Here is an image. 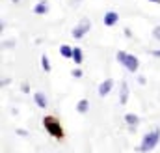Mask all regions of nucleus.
<instances>
[{
    "mask_svg": "<svg viewBox=\"0 0 160 153\" xmlns=\"http://www.w3.org/2000/svg\"><path fill=\"white\" fill-rule=\"evenodd\" d=\"M158 142H160V127H155V129H151L149 133H145V135H143L142 144L138 146V151H140V153L153 151V150L158 146Z\"/></svg>",
    "mask_w": 160,
    "mask_h": 153,
    "instance_id": "obj_1",
    "label": "nucleus"
},
{
    "mask_svg": "<svg viewBox=\"0 0 160 153\" xmlns=\"http://www.w3.org/2000/svg\"><path fill=\"white\" fill-rule=\"evenodd\" d=\"M43 125H45V131L52 136V138H56V140H63V127H62V123L58 121V118H54V116H45L43 118Z\"/></svg>",
    "mask_w": 160,
    "mask_h": 153,
    "instance_id": "obj_2",
    "label": "nucleus"
},
{
    "mask_svg": "<svg viewBox=\"0 0 160 153\" xmlns=\"http://www.w3.org/2000/svg\"><path fill=\"white\" fill-rule=\"evenodd\" d=\"M89 30H91V21H89L88 17H82L78 23L75 24V28L71 30V36H73L75 39H82Z\"/></svg>",
    "mask_w": 160,
    "mask_h": 153,
    "instance_id": "obj_3",
    "label": "nucleus"
},
{
    "mask_svg": "<svg viewBox=\"0 0 160 153\" xmlns=\"http://www.w3.org/2000/svg\"><path fill=\"white\" fill-rule=\"evenodd\" d=\"M138 66H140V60H138L134 54H128V52H127V58H125V62H123V67H125L127 71H130V73H136V71H138Z\"/></svg>",
    "mask_w": 160,
    "mask_h": 153,
    "instance_id": "obj_4",
    "label": "nucleus"
},
{
    "mask_svg": "<svg viewBox=\"0 0 160 153\" xmlns=\"http://www.w3.org/2000/svg\"><path fill=\"white\" fill-rule=\"evenodd\" d=\"M112 88H114V80H112V78H104V80L99 84V88H97L99 97H106V95L112 92Z\"/></svg>",
    "mask_w": 160,
    "mask_h": 153,
    "instance_id": "obj_5",
    "label": "nucleus"
},
{
    "mask_svg": "<svg viewBox=\"0 0 160 153\" xmlns=\"http://www.w3.org/2000/svg\"><path fill=\"white\" fill-rule=\"evenodd\" d=\"M118 21H119V15H118L116 11H108V13H104V19H102L104 26H116Z\"/></svg>",
    "mask_w": 160,
    "mask_h": 153,
    "instance_id": "obj_6",
    "label": "nucleus"
},
{
    "mask_svg": "<svg viewBox=\"0 0 160 153\" xmlns=\"http://www.w3.org/2000/svg\"><path fill=\"white\" fill-rule=\"evenodd\" d=\"M32 9H34V13H36V15H45V13H48V9H50V4H48L47 0H39V2H38V4H36Z\"/></svg>",
    "mask_w": 160,
    "mask_h": 153,
    "instance_id": "obj_7",
    "label": "nucleus"
},
{
    "mask_svg": "<svg viewBox=\"0 0 160 153\" xmlns=\"http://www.w3.org/2000/svg\"><path fill=\"white\" fill-rule=\"evenodd\" d=\"M127 101H128V84H127V80H123L119 88V103L127 105Z\"/></svg>",
    "mask_w": 160,
    "mask_h": 153,
    "instance_id": "obj_8",
    "label": "nucleus"
},
{
    "mask_svg": "<svg viewBox=\"0 0 160 153\" xmlns=\"http://www.w3.org/2000/svg\"><path fill=\"white\" fill-rule=\"evenodd\" d=\"M34 101H36V105H38L39 108H47V107H48L47 95H45L43 92H38V93H34Z\"/></svg>",
    "mask_w": 160,
    "mask_h": 153,
    "instance_id": "obj_9",
    "label": "nucleus"
},
{
    "mask_svg": "<svg viewBox=\"0 0 160 153\" xmlns=\"http://www.w3.org/2000/svg\"><path fill=\"white\" fill-rule=\"evenodd\" d=\"M125 123L130 125V127L134 129L136 125H140V118H138L136 114H125Z\"/></svg>",
    "mask_w": 160,
    "mask_h": 153,
    "instance_id": "obj_10",
    "label": "nucleus"
},
{
    "mask_svg": "<svg viewBox=\"0 0 160 153\" xmlns=\"http://www.w3.org/2000/svg\"><path fill=\"white\" fill-rule=\"evenodd\" d=\"M73 52H75V47H69V45H62L60 47V54L63 58H73Z\"/></svg>",
    "mask_w": 160,
    "mask_h": 153,
    "instance_id": "obj_11",
    "label": "nucleus"
},
{
    "mask_svg": "<svg viewBox=\"0 0 160 153\" xmlns=\"http://www.w3.org/2000/svg\"><path fill=\"white\" fill-rule=\"evenodd\" d=\"M88 108H89V101L88 99H80L77 103V112H80V114H86Z\"/></svg>",
    "mask_w": 160,
    "mask_h": 153,
    "instance_id": "obj_12",
    "label": "nucleus"
},
{
    "mask_svg": "<svg viewBox=\"0 0 160 153\" xmlns=\"http://www.w3.org/2000/svg\"><path fill=\"white\" fill-rule=\"evenodd\" d=\"M73 60H75V64H77V66H80V64H82V60H84V54H82V49H80V47H75Z\"/></svg>",
    "mask_w": 160,
    "mask_h": 153,
    "instance_id": "obj_13",
    "label": "nucleus"
},
{
    "mask_svg": "<svg viewBox=\"0 0 160 153\" xmlns=\"http://www.w3.org/2000/svg\"><path fill=\"white\" fill-rule=\"evenodd\" d=\"M41 67H43V71H47V73L52 69V67H50V60H48V56H47V54H43V56H41Z\"/></svg>",
    "mask_w": 160,
    "mask_h": 153,
    "instance_id": "obj_14",
    "label": "nucleus"
},
{
    "mask_svg": "<svg viewBox=\"0 0 160 153\" xmlns=\"http://www.w3.org/2000/svg\"><path fill=\"white\" fill-rule=\"evenodd\" d=\"M125 58H127V52H125V50H118V54H116V60L119 62L121 66H123V62H125Z\"/></svg>",
    "mask_w": 160,
    "mask_h": 153,
    "instance_id": "obj_15",
    "label": "nucleus"
},
{
    "mask_svg": "<svg viewBox=\"0 0 160 153\" xmlns=\"http://www.w3.org/2000/svg\"><path fill=\"white\" fill-rule=\"evenodd\" d=\"M71 76H73V78H82V69H78V67L73 69V71H71Z\"/></svg>",
    "mask_w": 160,
    "mask_h": 153,
    "instance_id": "obj_16",
    "label": "nucleus"
},
{
    "mask_svg": "<svg viewBox=\"0 0 160 153\" xmlns=\"http://www.w3.org/2000/svg\"><path fill=\"white\" fill-rule=\"evenodd\" d=\"M2 47H4V49H13V47H15V41H13V39L4 41V43H2Z\"/></svg>",
    "mask_w": 160,
    "mask_h": 153,
    "instance_id": "obj_17",
    "label": "nucleus"
},
{
    "mask_svg": "<svg viewBox=\"0 0 160 153\" xmlns=\"http://www.w3.org/2000/svg\"><path fill=\"white\" fill-rule=\"evenodd\" d=\"M153 36L160 41V26H155V28H153Z\"/></svg>",
    "mask_w": 160,
    "mask_h": 153,
    "instance_id": "obj_18",
    "label": "nucleus"
},
{
    "mask_svg": "<svg viewBox=\"0 0 160 153\" xmlns=\"http://www.w3.org/2000/svg\"><path fill=\"white\" fill-rule=\"evenodd\" d=\"M15 133H17L19 136H28V131H24V129H17Z\"/></svg>",
    "mask_w": 160,
    "mask_h": 153,
    "instance_id": "obj_19",
    "label": "nucleus"
},
{
    "mask_svg": "<svg viewBox=\"0 0 160 153\" xmlns=\"http://www.w3.org/2000/svg\"><path fill=\"white\" fill-rule=\"evenodd\" d=\"M9 82H11V80H9L8 76H2V82H0V86H8Z\"/></svg>",
    "mask_w": 160,
    "mask_h": 153,
    "instance_id": "obj_20",
    "label": "nucleus"
},
{
    "mask_svg": "<svg viewBox=\"0 0 160 153\" xmlns=\"http://www.w3.org/2000/svg\"><path fill=\"white\" fill-rule=\"evenodd\" d=\"M138 84H142V86H145V84H147V80H145V76H138Z\"/></svg>",
    "mask_w": 160,
    "mask_h": 153,
    "instance_id": "obj_21",
    "label": "nucleus"
},
{
    "mask_svg": "<svg viewBox=\"0 0 160 153\" xmlns=\"http://www.w3.org/2000/svg\"><path fill=\"white\" fill-rule=\"evenodd\" d=\"M125 36H127V38H132V30H130V28H125Z\"/></svg>",
    "mask_w": 160,
    "mask_h": 153,
    "instance_id": "obj_22",
    "label": "nucleus"
},
{
    "mask_svg": "<svg viewBox=\"0 0 160 153\" xmlns=\"http://www.w3.org/2000/svg\"><path fill=\"white\" fill-rule=\"evenodd\" d=\"M21 88H22V92H24V93H28V92H30V86H28V84H22Z\"/></svg>",
    "mask_w": 160,
    "mask_h": 153,
    "instance_id": "obj_23",
    "label": "nucleus"
},
{
    "mask_svg": "<svg viewBox=\"0 0 160 153\" xmlns=\"http://www.w3.org/2000/svg\"><path fill=\"white\" fill-rule=\"evenodd\" d=\"M151 54H153V56H158V58H160V50H151Z\"/></svg>",
    "mask_w": 160,
    "mask_h": 153,
    "instance_id": "obj_24",
    "label": "nucleus"
},
{
    "mask_svg": "<svg viewBox=\"0 0 160 153\" xmlns=\"http://www.w3.org/2000/svg\"><path fill=\"white\" fill-rule=\"evenodd\" d=\"M147 2H153V4H158L160 6V0H147Z\"/></svg>",
    "mask_w": 160,
    "mask_h": 153,
    "instance_id": "obj_25",
    "label": "nucleus"
},
{
    "mask_svg": "<svg viewBox=\"0 0 160 153\" xmlns=\"http://www.w3.org/2000/svg\"><path fill=\"white\" fill-rule=\"evenodd\" d=\"M11 2H13V4H17V2H19V0H11Z\"/></svg>",
    "mask_w": 160,
    "mask_h": 153,
    "instance_id": "obj_26",
    "label": "nucleus"
}]
</instances>
